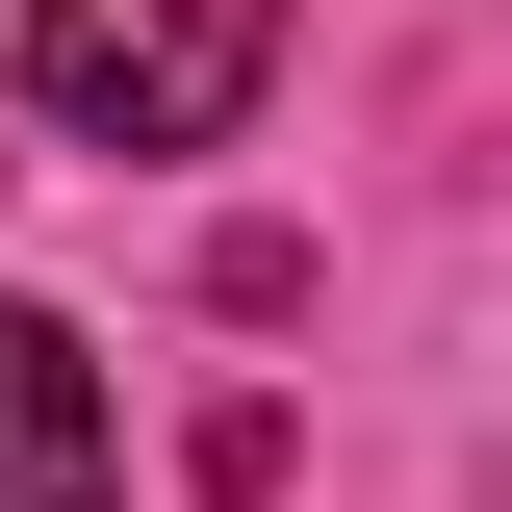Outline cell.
<instances>
[{
    "label": "cell",
    "instance_id": "cell-1",
    "mask_svg": "<svg viewBox=\"0 0 512 512\" xmlns=\"http://www.w3.org/2000/svg\"><path fill=\"white\" fill-rule=\"evenodd\" d=\"M282 77V0H26V103L77 154H205Z\"/></svg>",
    "mask_w": 512,
    "mask_h": 512
},
{
    "label": "cell",
    "instance_id": "cell-2",
    "mask_svg": "<svg viewBox=\"0 0 512 512\" xmlns=\"http://www.w3.org/2000/svg\"><path fill=\"white\" fill-rule=\"evenodd\" d=\"M0 512H103V384L52 308H0Z\"/></svg>",
    "mask_w": 512,
    "mask_h": 512
}]
</instances>
